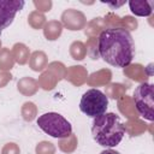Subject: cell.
I'll return each mask as SVG.
<instances>
[{
	"label": "cell",
	"mask_w": 154,
	"mask_h": 154,
	"mask_svg": "<svg viewBox=\"0 0 154 154\" xmlns=\"http://www.w3.org/2000/svg\"><path fill=\"white\" fill-rule=\"evenodd\" d=\"M91 135L94 141L102 147H116L125 135V126L119 116L106 112L93 120Z\"/></svg>",
	"instance_id": "7a4b0ae2"
},
{
	"label": "cell",
	"mask_w": 154,
	"mask_h": 154,
	"mask_svg": "<svg viewBox=\"0 0 154 154\" xmlns=\"http://www.w3.org/2000/svg\"><path fill=\"white\" fill-rule=\"evenodd\" d=\"M130 10L134 14L141 16V17H147L152 14V5L149 1H129Z\"/></svg>",
	"instance_id": "ba28073f"
},
{
	"label": "cell",
	"mask_w": 154,
	"mask_h": 154,
	"mask_svg": "<svg viewBox=\"0 0 154 154\" xmlns=\"http://www.w3.org/2000/svg\"><path fill=\"white\" fill-rule=\"evenodd\" d=\"M61 31H63V25L58 20H51L43 28V34L46 38L49 41L57 40L61 35Z\"/></svg>",
	"instance_id": "9c48e42d"
},
{
	"label": "cell",
	"mask_w": 154,
	"mask_h": 154,
	"mask_svg": "<svg viewBox=\"0 0 154 154\" xmlns=\"http://www.w3.org/2000/svg\"><path fill=\"white\" fill-rule=\"evenodd\" d=\"M28 22H29V24H30L34 29H40V28L45 24L46 17H45L41 12H38V11H34V12H31V13L29 14Z\"/></svg>",
	"instance_id": "e0dca14e"
},
{
	"label": "cell",
	"mask_w": 154,
	"mask_h": 154,
	"mask_svg": "<svg viewBox=\"0 0 154 154\" xmlns=\"http://www.w3.org/2000/svg\"><path fill=\"white\" fill-rule=\"evenodd\" d=\"M97 53L114 67H126L135 57V42L131 34L122 26L106 28L97 38Z\"/></svg>",
	"instance_id": "6da1fadb"
},
{
	"label": "cell",
	"mask_w": 154,
	"mask_h": 154,
	"mask_svg": "<svg viewBox=\"0 0 154 154\" xmlns=\"http://www.w3.org/2000/svg\"><path fill=\"white\" fill-rule=\"evenodd\" d=\"M76 147H77V138L73 134H71L69 137H65L64 140L61 138L59 141V148L65 153L73 152L76 149Z\"/></svg>",
	"instance_id": "5bb4252c"
},
{
	"label": "cell",
	"mask_w": 154,
	"mask_h": 154,
	"mask_svg": "<svg viewBox=\"0 0 154 154\" xmlns=\"http://www.w3.org/2000/svg\"><path fill=\"white\" fill-rule=\"evenodd\" d=\"M54 152L55 147L51 142L42 141L36 146V154H54Z\"/></svg>",
	"instance_id": "d6986e66"
},
{
	"label": "cell",
	"mask_w": 154,
	"mask_h": 154,
	"mask_svg": "<svg viewBox=\"0 0 154 154\" xmlns=\"http://www.w3.org/2000/svg\"><path fill=\"white\" fill-rule=\"evenodd\" d=\"M82 71H83V67L82 66H71V69H69L67 72H66V78H69L71 76H79V72H82ZM82 75H83L82 77H77V84L83 83V81L85 79L87 72H83Z\"/></svg>",
	"instance_id": "ffe728a7"
},
{
	"label": "cell",
	"mask_w": 154,
	"mask_h": 154,
	"mask_svg": "<svg viewBox=\"0 0 154 154\" xmlns=\"http://www.w3.org/2000/svg\"><path fill=\"white\" fill-rule=\"evenodd\" d=\"M57 81H59V79H58V77H57L55 75H52V73H49V72H46V73H43V75L40 77L38 83L41 84V87H42L43 89L49 90V89H53V88H54Z\"/></svg>",
	"instance_id": "2e32d148"
},
{
	"label": "cell",
	"mask_w": 154,
	"mask_h": 154,
	"mask_svg": "<svg viewBox=\"0 0 154 154\" xmlns=\"http://www.w3.org/2000/svg\"><path fill=\"white\" fill-rule=\"evenodd\" d=\"M120 23L124 25L123 29H125V30H128V31H129V30H135V29L137 28V20H136L135 18L130 17V16L124 17L123 20H120Z\"/></svg>",
	"instance_id": "44dd1931"
},
{
	"label": "cell",
	"mask_w": 154,
	"mask_h": 154,
	"mask_svg": "<svg viewBox=\"0 0 154 154\" xmlns=\"http://www.w3.org/2000/svg\"><path fill=\"white\" fill-rule=\"evenodd\" d=\"M19 153L20 150L16 143H6L1 152V154H19Z\"/></svg>",
	"instance_id": "603a6c76"
},
{
	"label": "cell",
	"mask_w": 154,
	"mask_h": 154,
	"mask_svg": "<svg viewBox=\"0 0 154 154\" xmlns=\"http://www.w3.org/2000/svg\"><path fill=\"white\" fill-rule=\"evenodd\" d=\"M11 75H8V73H6V72H0V88L1 87H4L10 79H11Z\"/></svg>",
	"instance_id": "cb8c5ba5"
},
{
	"label": "cell",
	"mask_w": 154,
	"mask_h": 154,
	"mask_svg": "<svg viewBox=\"0 0 154 154\" xmlns=\"http://www.w3.org/2000/svg\"><path fill=\"white\" fill-rule=\"evenodd\" d=\"M22 114H23V118L28 122H31L35 116H36V107L32 102H25L23 105V108H22Z\"/></svg>",
	"instance_id": "ac0fdd59"
},
{
	"label": "cell",
	"mask_w": 154,
	"mask_h": 154,
	"mask_svg": "<svg viewBox=\"0 0 154 154\" xmlns=\"http://www.w3.org/2000/svg\"><path fill=\"white\" fill-rule=\"evenodd\" d=\"M23 0H0V35L10 26L17 14L24 7Z\"/></svg>",
	"instance_id": "8992f818"
},
{
	"label": "cell",
	"mask_w": 154,
	"mask_h": 154,
	"mask_svg": "<svg viewBox=\"0 0 154 154\" xmlns=\"http://www.w3.org/2000/svg\"><path fill=\"white\" fill-rule=\"evenodd\" d=\"M154 85L152 83H141L134 91V102L136 111L144 119L153 122L154 120Z\"/></svg>",
	"instance_id": "5b68a950"
},
{
	"label": "cell",
	"mask_w": 154,
	"mask_h": 154,
	"mask_svg": "<svg viewBox=\"0 0 154 154\" xmlns=\"http://www.w3.org/2000/svg\"><path fill=\"white\" fill-rule=\"evenodd\" d=\"M70 54L75 60H82L87 54V48L81 41H76L70 46Z\"/></svg>",
	"instance_id": "4fadbf2b"
},
{
	"label": "cell",
	"mask_w": 154,
	"mask_h": 154,
	"mask_svg": "<svg viewBox=\"0 0 154 154\" xmlns=\"http://www.w3.org/2000/svg\"><path fill=\"white\" fill-rule=\"evenodd\" d=\"M18 90L24 94V95H32L36 93L38 85H37V82L32 78H29V77H25V78H22L19 82H18Z\"/></svg>",
	"instance_id": "30bf717a"
},
{
	"label": "cell",
	"mask_w": 154,
	"mask_h": 154,
	"mask_svg": "<svg viewBox=\"0 0 154 154\" xmlns=\"http://www.w3.org/2000/svg\"><path fill=\"white\" fill-rule=\"evenodd\" d=\"M38 128L54 138H65L72 134L70 122L57 112H48L37 118Z\"/></svg>",
	"instance_id": "3957f363"
},
{
	"label": "cell",
	"mask_w": 154,
	"mask_h": 154,
	"mask_svg": "<svg viewBox=\"0 0 154 154\" xmlns=\"http://www.w3.org/2000/svg\"><path fill=\"white\" fill-rule=\"evenodd\" d=\"M107 107H108L107 95L103 94L101 90L94 88L87 90L79 101L81 112L90 118H96L106 113Z\"/></svg>",
	"instance_id": "277c9868"
},
{
	"label": "cell",
	"mask_w": 154,
	"mask_h": 154,
	"mask_svg": "<svg viewBox=\"0 0 154 154\" xmlns=\"http://www.w3.org/2000/svg\"><path fill=\"white\" fill-rule=\"evenodd\" d=\"M100 154H120V153L114 149H106V150H102Z\"/></svg>",
	"instance_id": "d4e9b609"
},
{
	"label": "cell",
	"mask_w": 154,
	"mask_h": 154,
	"mask_svg": "<svg viewBox=\"0 0 154 154\" xmlns=\"http://www.w3.org/2000/svg\"><path fill=\"white\" fill-rule=\"evenodd\" d=\"M61 22L69 30H81L87 24L85 16L75 8H67L61 14Z\"/></svg>",
	"instance_id": "52a82bcc"
},
{
	"label": "cell",
	"mask_w": 154,
	"mask_h": 154,
	"mask_svg": "<svg viewBox=\"0 0 154 154\" xmlns=\"http://www.w3.org/2000/svg\"><path fill=\"white\" fill-rule=\"evenodd\" d=\"M13 55L12 53L6 49V48H2L0 51V69L1 70H10L12 69L13 66Z\"/></svg>",
	"instance_id": "9a60e30c"
},
{
	"label": "cell",
	"mask_w": 154,
	"mask_h": 154,
	"mask_svg": "<svg viewBox=\"0 0 154 154\" xmlns=\"http://www.w3.org/2000/svg\"><path fill=\"white\" fill-rule=\"evenodd\" d=\"M34 5L36 7V10H38V12H48L52 8V1H34Z\"/></svg>",
	"instance_id": "7402d4cb"
},
{
	"label": "cell",
	"mask_w": 154,
	"mask_h": 154,
	"mask_svg": "<svg viewBox=\"0 0 154 154\" xmlns=\"http://www.w3.org/2000/svg\"><path fill=\"white\" fill-rule=\"evenodd\" d=\"M30 67L34 71H42L47 65V57L43 52H34L30 58Z\"/></svg>",
	"instance_id": "7c38bea8"
},
{
	"label": "cell",
	"mask_w": 154,
	"mask_h": 154,
	"mask_svg": "<svg viewBox=\"0 0 154 154\" xmlns=\"http://www.w3.org/2000/svg\"><path fill=\"white\" fill-rule=\"evenodd\" d=\"M12 55H13V59L18 64L24 65L29 59V49L23 43H16L12 49Z\"/></svg>",
	"instance_id": "8fae6325"
}]
</instances>
